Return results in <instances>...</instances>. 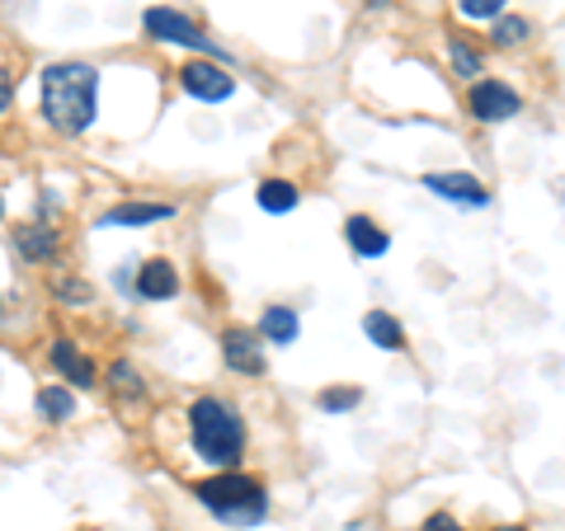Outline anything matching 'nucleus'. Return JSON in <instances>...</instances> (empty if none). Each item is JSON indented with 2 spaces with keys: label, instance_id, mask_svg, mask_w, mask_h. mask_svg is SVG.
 Instances as JSON below:
<instances>
[{
  "label": "nucleus",
  "instance_id": "nucleus-4",
  "mask_svg": "<svg viewBox=\"0 0 565 531\" xmlns=\"http://www.w3.org/2000/svg\"><path fill=\"white\" fill-rule=\"evenodd\" d=\"M141 24H147V33L156 43H174V47H193V52H207L212 62H226V52L207 39V33L189 20V14L170 10V6H151L147 14H141Z\"/></svg>",
  "mask_w": 565,
  "mask_h": 531
},
{
  "label": "nucleus",
  "instance_id": "nucleus-8",
  "mask_svg": "<svg viewBox=\"0 0 565 531\" xmlns=\"http://www.w3.org/2000/svg\"><path fill=\"white\" fill-rule=\"evenodd\" d=\"M222 358L232 371H241V377H264V348H259L255 329H245V325L222 329Z\"/></svg>",
  "mask_w": 565,
  "mask_h": 531
},
{
  "label": "nucleus",
  "instance_id": "nucleus-7",
  "mask_svg": "<svg viewBox=\"0 0 565 531\" xmlns=\"http://www.w3.org/2000/svg\"><path fill=\"white\" fill-rule=\"evenodd\" d=\"M424 188L438 193L444 203H457V207H486L490 203V188L467 170H438V174L429 170L424 174Z\"/></svg>",
  "mask_w": 565,
  "mask_h": 531
},
{
  "label": "nucleus",
  "instance_id": "nucleus-2",
  "mask_svg": "<svg viewBox=\"0 0 565 531\" xmlns=\"http://www.w3.org/2000/svg\"><path fill=\"white\" fill-rule=\"evenodd\" d=\"M189 437H193V452H199L203 462L222 466V470H236L241 452H245V423H241V414L232 410V404L217 400V395L193 400Z\"/></svg>",
  "mask_w": 565,
  "mask_h": 531
},
{
  "label": "nucleus",
  "instance_id": "nucleus-14",
  "mask_svg": "<svg viewBox=\"0 0 565 531\" xmlns=\"http://www.w3.org/2000/svg\"><path fill=\"white\" fill-rule=\"evenodd\" d=\"M363 334H367V339H373L377 348H386V353H401V348H405V329H401L396 315H386V311H367V315H363Z\"/></svg>",
  "mask_w": 565,
  "mask_h": 531
},
{
  "label": "nucleus",
  "instance_id": "nucleus-10",
  "mask_svg": "<svg viewBox=\"0 0 565 531\" xmlns=\"http://www.w3.org/2000/svg\"><path fill=\"white\" fill-rule=\"evenodd\" d=\"M344 240H349V250L359 259H382L386 250H392V236H386L373 217H349L344 221Z\"/></svg>",
  "mask_w": 565,
  "mask_h": 531
},
{
  "label": "nucleus",
  "instance_id": "nucleus-3",
  "mask_svg": "<svg viewBox=\"0 0 565 531\" xmlns=\"http://www.w3.org/2000/svg\"><path fill=\"white\" fill-rule=\"evenodd\" d=\"M193 494H199V503L212 512V518H222L232 527H255V522H264V512H269V494H264V485L255 480V475H241V470L212 475V480L193 485Z\"/></svg>",
  "mask_w": 565,
  "mask_h": 531
},
{
  "label": "nucleus",
  "instance_id": "nucleus-15",
  "mask_svg": "<svg viewBox=\"0 0 565 531\" xmlns=\"http://www.w3.org/2000/svg\"><path fill=\"white\" fill-rule=\"evenodd\" d=\"M14 250H20L29 263H43L57 254V231L52 226H24L20 236H14Z\"/></svg>",
  "mask_w": 565,
  "mask_h": 531
},
{
  "label": "nucleus",
  "instance_id": "nucleus-9",
  "mask_svg": "<svg viewBox=\"0 0 565 531\" xmlns=\"http://www.w3.org/2000/svg\"><path fill=\"white\" fill-rule=\"evenodd\" d=\"M47 358H52V367H57L71 386H81V391H90V386H95V362L85 358V353L71 344V339H52Z\"/></svg>",
  "mask_w": 565,
  "mask_h": 531
},
{
  "label": "nucleus",
  "instance_id": "nucleus-1",
  "mask_svg": "<svg viewBox=\"0 0 565 531\" xmlns=\"http://www.w3.org/2000/svg\"><path fill=\"white\" fill-rule=\"evenodd\" d=\"M43 118L66 137H81L99 118V71L90 62H52L43 71Z\"/></svg>",
  "mask_w": 565,
  "mask_h": 531
},
{
  "label": "nucleus",
  "instance_id": "nucleus-11",
  "mask_svg": "<svg viewBox=\"0 0 565 531\" xmlns=\"http://www.w3.org/2000/svg\"><path fill=\"white\" fill-rule=\"evenodd\" d=\"M174 292H180V273H174L170 259H147L137 269V296L141 301H166Z\"/></svg>",
  "mask_w": 565,
  "mask_h": 531
},
{
  "label": "nucleus",
  "instance_id": "nucleus-21",
  "mask_svg": "<svg viewBox=\"0 0 565 531\" xmlns=\"http://www.w3.org/2000/svg\"><path fill=\"white\" fill-rule=\"evenodd\" d=\"M109 386H114V391H118L122 400H137V395H141V377H137V367H132V362H122V358L109 367Z\"/></svg>",
  "mask_w": 565,
  "mask_h": 531
},
{
  "label": "nucleus",
  "instance_id": "nucleus-20",
  "mask_svg": "<svg viewBox=\"0 0 565 531\" xmlns=\"http://www.w3.org/2000/svg\"><path fill=\"white\" fill-rule=\"evenodd\" d=\"M359 400H363L359 386H334V391H321V410L326 414H349V410H359Z\"/></svg>",
  "mask_w": 565,
  "mask_h": 531
},
{
  "label": "nucleus",
  "instance_id": "nucleus-5",
  "mask_svg": "<svg viewBox=\"0 0 565 531\" xmlns=\"http://www.w3.org/2000/svg\"><path fill=\"white\" fill-rule=\"evenodd\" d=\"M180 85H184V95L207 99V104H222V99L236 95V76H232V71H226L222 62H207V57L184 62V66H180Z\"/></svg>",
  "mask_w": 565,
  "mask_h": 531
},
{
  "label": "nucleus",
  "instance_id": "nucleus-24",
  "mask_svg": "<svg viewBox=\"0 0 565 531\" xmlns=\"http://www.w3.org/2000/svg\"><path fill=\"white\" fill-rule=\"evenodd\" d=\"M419 531H467L462 522H457V518H448V512H434V518L429 522H424Z\"/></svg>",
  "mask_w": 565,
  "mask_h": 531
},
{
  "label": "nucleus",
  "instance_id": "nucleus-28",
  "mask_svg": "<svg viewBox=\"0 0 565 531\" xmlns=\"http://www.w3.org/2000/svg\"><path fill=\"white\" fill-rule=\"evenodd\" d=\"M0 217H6V198H0Z\"/></svg>",
  "mask_w": 565,
  "mask_h": 531
},
{
  "label": "nucleus",
  "instance_id": "nucleus-25",
  "mask_svg": "<svg viewBox=\"0 0 565 531\" xmlns=\"http://www.w3.org/2000/svg\"><path fill=\"white\" fill-rule=\"evenodd\" d=\"M10 104H14V80H10V71L0 66V113H6Z\"/></svg>",
  "mask_w": 565,
  "mask_h": 531
},
{
  "label": "nucleus",
  "instance_id": "nucleus-16",
  "mask_svg": "<svg viewBox=\"0 0 565 531\" xmlns=\"http://www.w3.org/2000/svg\"><path fill=\"white\" fill-rule=\"evenodd\" d=\"M297 184H288V180H264L259 184V193H255V203L264 207V212H274V217H282V212H292L297 207Z\"/></svg>",
  "mask_w": 565,
  "mask_h": 531
},
{
  "label": "nucleus",
  "instance_id": "nucleus-13",
  "mask_svg": "<svg viewBox=\"0 0 565 531\" xmlns=\"http://www.w3.org/2000/svg\"><path fill=\"white\" fill-rule=\"evenodd\" d=\"M297 329H302V325H297L292 306H269V311H264V321H259V339L288 348V344H297Z\"/></svg>",
  "mask_w": 565,
  "mask_h": 531
},
{
  "label": "nucleus",
  "instance_id": "nucleus-19",
  "mask_svg": "<svg viewBox=\"0 0 565 531\" xmlns=\"http://www.w3.org/2000/svg\"><path fill=\"white\" fill-rule=\"evenodd\" d=\"M448 57H452V71H457L462 80L481 76V52H476L467 39H448Z\"/></svg>",
  "mask_w": 565,
  "mask_h": 531
},
{
  "label": "nucleus",
  "instance_id": "nucleus-18",
  "mask_svg": "<svg viewBox=\"0 0 565 531\" xmlns=\"http://www.w3.org/2000/svg\"><path fill=\"white\" fill-rule=\"evenodd\" d=\"M527 33H533V24H527L523 14H500V20H494L490 43H494V47H523Z\"/></svg>",
  "mask_w": 565,
  "mask_h": 531
},
{
  "label": "nucleus",
  "instance_id": "nucleus-27",
  "mask_svg": "<svg viewBox=\"0 0 565 531\" xmlns=\"http://www.w3.org/2000/svg\"><path fill=\"white\" fill-rule=\"evenodd\" d=\"M494 531H527V527H494Z\"/></svg>",
  "mask_w": 565,
  "mask_h": 531
},
{
  "label": "nucleus",
  "instance_id": "nucleus-22",
  "mask_svg": "<svg viewBox=\"0 0 565 531\" xmlns=\"http://www.w3.org/2000/svg\"><path fill=\"white\" fill-rule=\"evenodd\" d=\"M457 10H462V20H500L509 0H457Z\"/></svg>",
  "mask_w": 565,
  "mask_h": 531
},
{
  "label": "nucleus",
  "instance_id": "nucleus-23",
  "mask_svg": "<svg viewBox=\"0 0 565 531\" xmlns=\"http://www.w3.org/2000/svg\"><path fill=\"white\" fill-rule=\"evenodd\" d=\"M57 296H66L71 306H81V301H90V288H85V282H57Z\"/></svg>",
  "mask_w": 565,
  "mask_h": 531
},
{
  "label": "nucleus",
  "instance_id": "nucleus-6",
  "mask_svg": "<svg viewBox=\"0 0 565 531\" xmlns=\"http://www.w3.org/2000/svg\"><path fill=\"white\" fill-rule=\"evenodd\" d=\"M467 109H471L476 122H509L523 109V99L509 90L504 80H471L467 85Z\"/></svg>",
  "mask_w": 565,
  "mask_h": 531
},
{
  "label": "nucleus",
  "instance_id": "nucleus-26",
  "mask_svg": "<svg viewBox=\"0 0 565 531\" xmlns=\"http://www.w3.org/2000/svg\"><path fill=\"white\" fill-rule=\"evenodd\" d=\"M367 6H373V10H386V6H392V0H367Z\"/></svg>",
  "mask_w": 565,
  "mask_h": 531
},
{
  "label": "nucleus",
  "instance_id": "nucleus-12",
  "mask_svg": "<svg viewBox=\"0 0 565 531\" xmlns=\"http://www.w3.org/2000/svg\"><path fill=\"white\" fill-rule=\"evenodd\" d=\"M174 203H118L99 217V226H151V221H170L174 217Z\"/></svg>",
  "mask_w": 565,
  "mask_h": 531
},
{
  "label": "nucleus",
  "instance_id": "nucleus-17",
  "mask_svg": "<svg viewBox=\"0 0 565 531\" xmlns=\"http://www.w3.org/2000/svg\"><path fill=\"white\" fill-rule=\"evenodd\" d=\"M39 414H43L47 423L71 419V414H76V395H71L66 386H43V391H39Z\"/></svg>",
  "mask_w": 565,
  "mask_h": 531
}]
</instances>
